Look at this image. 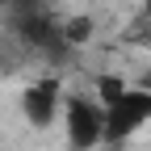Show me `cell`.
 <instances>
[{"instance_id": "cell-2", "label": "cell", "mask_w": 151, "mask_h": 151, "mask_svg": "<svg viewBox=\"0 0 151 151\" xmlns=\"http://www.w3.org/2000/svg\"><path fill=\"white\" fill-rule=\"evenodd\" d=\"M63 126L71 151H97V143H105V105L97 97H71L63 105Z\"/></svg>"}, {"instance_id": "cell-5", "label": "cell", "mask_w": 151, "mask_h": 151, "mask_svg": "<svg viewBox=\"0 0 151 151\" xmlns=\"http://www.w3.org/2000/svg\"><path fill=\"white\" fill-rule=\"evenodd\" d=\"M126 88H130V84L118 80V76H101V84H97V101H101V105H113Z\"/></svg>"}, {"instance_id": "cell-6", "label": "cell", "mask_w": 151, "mask_h": 151, "mask_svg": "<svg viewBox=\"0 0 151 151\" xmlns=\"http://www.w3.org/2000/svg\"><path fill=\"white\" fill-rule=\"evenodd\" d=\"M143 9H147V17H151V0H143Z\"/></svg>"}, {"instance_id": "cell-1", "label": "cell", "mask_w": 151, "mask_h": 151, "mask_svg": "<svg viewBox=\"0 0 151 151\" xmlns=\"http://www.w3.org/2000/svg\"><path fill=\"white\" fill-rule=\"evenodd\" d=\"M151 122V88H126L113 105H105V143H126Z\"/></svg>"}, {"instance_id": "cell-4", "label": "cell", "mask_w": 151, "mask_h": 151, "mask_svg": "<svg viewBox=\"0 0 151 151\" xmlns=\"http://www.w3.org/2000/svg\"><path fill=\"white\" fill-rule=\"evenodd\" d=\"M88 34H92V21H88V17H71V21L63 25V42L67 46H80V42H88Z\"/></svg>"}, {"instance_id": "cell-3", "label": "cell", "mask_w": 151, "mask_h": 151, "mask_svg": "<svg viewBox=\"0 0 151 151\" xmlns=\"http://www.w3.org/2000/svg\"><path fill=\"white\" fill-rule=\"evenodd\" d=\"M63 88H59V80L55 76H46V80H34L25 92H21V113H25V122L34 126V130H50L55 126V118L63 113Z\"/></svg>"}]
</instances>
